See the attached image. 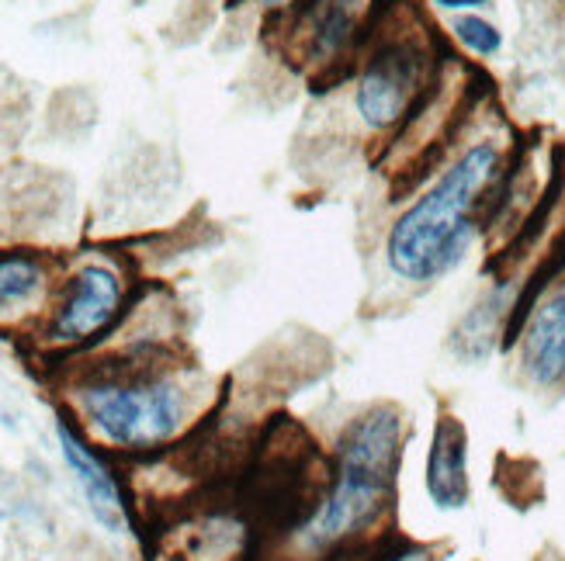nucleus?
I'll use <instances>...</instances> for the list:
<instances>
[{"instance_id": "nucleus-9", "label": "nucleus", "mask_w": 565, "mask_h": 561, "mask_svg": "<svg viewBox=\"0 0 565 561\" xmlns=\"http://www.w3.org/2000/svg\"><path fill=\"white\" fill-rule=\"evenodd\" d=\"M299 32V56L309 66H330L354 53L361 35V4L358 0H309L295 11Z\"/></svg>"}, {"instance_id": "nucleus-13", "label": "nucleus", "mask_w": 565, "mask_h": 561, "mask_svg": "<svg viewBox=\"0 0 565 561\" xmlns=\"http://www.w3.org/2000/svg\"><path fill=\"white\" fill-rule=\"evenodd\" d=\"M430 4H437L440 11L469 14V11H479V8H486V4H489V0H430Z\"/></svg>"}, {"instance_id": "nucleus-6", "label": "nucleus", "mask_w": 565, "mask_h": 561, "mask_svg": "<svg viewBox=\"0 0 565 561\" xmlns=\"http://www.w3.org/2000/svg\"><path fill=\"white\" fill-rule=\"evenodd\" d=\"M126 305V281L108 263H84L70 274L49 323V339L56 347L77 350L102 339Z\"/></svg>"}, {"instance_id": "nucleus-2", "label": "nucleus", "mask_w": 565, "mask_h": 561, "mask_svg": "<svg viewBox=\"0 0 565 561\" xmlns=\"http://www.w3.org/2000/svg\"><path fill=\"white\" fill-rule=\"evenodd\" d=\"M500 177L503 150L493 139L465 145L420 198L406 205L388 226L382 250L388 274L409 288H427L455 274L486 229Z\"/></svg>"}, {"instance_id": "nucleus-11", "label": "nucleus", "mask_w": 565, "mask_h": 561, "mask_svg": "<svg viewBox=\"0 0 565 561\" xmlns=\"http://www.w3.org/2000/svg\"><path fill=\"white\" fill-rule=\"evenodd\" d=\"M451 32H455V39H458L465 48H469L472 56H482V60L497 56L500 48H503V32H500V24H493V21L482 18V14H476V11L458 14V18L451 21Z\"/></svg>"}, {"instance_id": "nucleus-12", "label": "nucleus", "mask_w": 565, "mask_h": 561, "mask_svg": "<svg viewBox=\"0 0 565 561\" xmlns=\"http://www.w3.org/2000/svg\"><path fill=\"white\" fill-rule=\"evenodd\" d=\"M361 561H437V551L420 541H388L375 544Z\"/></svg>"}, {"instance_id": "nucleus-1", "label": "nucleus", "mask_w": 565, "mask_h": 561, "mask_svg": "<svg viewBox=\"0 0 565 561\" xmlns=\"http://www.w3.org/2000/svg\"><path fill=\"white\" fill-rule=\"evenodd\" d=\"M406 451V417L396 406H372L340 430L319 493L278 533L275 561H348L375 544L396 506Z\"/></svg>"}, {"instance_id": "nucleus-8", "label": "nucleus", "mask_w": 565, "mask_h": 561, "mask_svg": "<svg viewBox=\"0 0 565 561\" xmlns=\"http://www.w3.org/2000/svg\"><path fill=\"white\" fill-rule=\"evenodd\" d=\"M424 485L430 503L440 514H458L472 499V475H469V430L455 417H440L430 433Z\"/></svg>"}, {"instance_id": "nucleus-14", "label": "nucleus", "mask_w": 565, "mask_h": 561, "mask_svg": "<svg viewBox=\"0 0 565 561\" xmlns=\"http://www.w3.org/2000/svg\"><path fill=\"white\" fill-rule=\"evenodd\" d=\"M306 4H309V0H260L264 11H299Z\"/></svg>"}, {"instance_id": "nucleus-5", "label": "nucleus", "mask_w": 565, "mask_h": 561, "mask_svg": "<svg viewBox=\"0 0 565 561\" xmlns=\"http://www.w3.org/2000/svg\"><path fill=\"white\" fill-rule=\"evenodd\" d=\"M507 347L518 357L524 381L534 388L565 385V267L531 281L510 323Z\"/></svg>"}, {"instance_id": "nucleus-3", "label": "nucleus", "mask_w": 565, "mask_h": 561, "mask_svg": "<svg viewBox=\"0 0 565 561\" xmlns=\"http://www.w3.org/2000/svg\"><path fill=\"white\" fill-rule=\"evenodd\" d=\"M77 406L121 451H157L170 444L188 423L191 392L170 364L126 357V364H102L77 381Z\"/></svg>"}, {"instance_id": "nucleus-10", "label": "nucleus", "mask_w": 565, "mask_h": 561, "mask_svg": "<svg viewBox=\"0 0 565 561\" xmlns=\"http://www.w3.org/2000/svg\"><path fill=\"white\" fill-rule=\"evenodd\" d=\"M45 288V267L35 257L4 253L0 257V309L32 302Z\"/></svg>"}, {"instance_id": "nucleus-7", "label": "nucleus", "mask_w": 565, "mask_h": 561, "mask_svg": "<svg viewBox=\"0 0 565 561\" xmlns=\"http://www.w3.org/2000/svg\"><path fill=\"white\" fill-rule=\"evenodd\" d=\"M56 436H60L63 457H66L73 478H77V485H81L94 520L102 527H108L111 533H126L129 530V506H126V493H121L115 472L108 468V461L97 454L81 436V430L66 420L56 423Z\"/></svg>"}, {"instance_id": "nucleus-4", "label": "nucleus", "mask_w": 565, "mask_h": 561, "mask_svg": "<svg viewBox=\"0 0 565 561\" xmlns=\"http://www.w3.org/2000/svg\"><path fill=\"white\" fill-rule=\"evenodd\" d=\"M437 84L434 48L420 39H388L382 42L354 84V108L361 121L375 132L399 129L413 118Z\"/></svg>"}]
</instances>
